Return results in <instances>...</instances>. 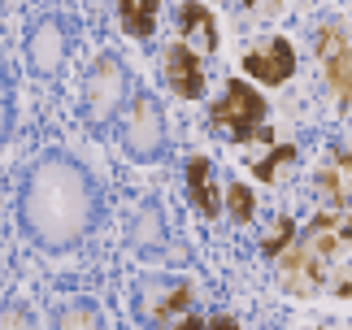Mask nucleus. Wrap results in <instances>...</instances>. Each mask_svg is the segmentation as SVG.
Masks as SVG:
<instances>
[{"mask_svg":"<svg viewBox=\"0 0 352 330\" xmlns=\"http://www.w3.org/2000/svg\"><path fill=\"white\" fill-rule=\"evenodd\" d=\"M296 70V52L287 39H265L261 48H252V52H243V74H252V78H261L270 82V87H278V82H287V74Z\"/></svg>","mask_w":352,"mask_h":330,"instance_id":"0eeeda50","label":"nucleus"},{"mask_svg":"<svg viewBox=\"0 0 352 330\" xmlns=\"http://www.w3.org/2000/svg\"><path fill=\"white\" fill-rule=\"evenodd\" d=\"M187 305H192V287H187V283H174L170 296L161 300V305H153V313H148V318H153V322H166V318H174V313H183Z\"/></svg>","mask_w":352,"mask_h":330,"instance_id":"2eb2a0df","label":"nucleus"},{"mask_svg":"<svg viewBox=\"0 0 352 330\" xmlns=\"http://www.w3.org/2000/svg\"><path fill=\"white\" fill-rule=\"evenodd\" d=\"M292 239H296V226H292V217H278V226L265 235L261 252H265V256H283V252L292 248Z\"/></svg>","mask_w":352,"mask_h":330,"instance_id":"dca6fc26","label":"nucleus"},{"mask_svg":"<svg viewBox=\"0 0 352 330\" xmlns=\"http://www.w3.org/2000/svg\"><path fill=\"white\" fill-rule=\"evenodd\" d=\"M52 330H100V318H96V309H87V305H70V309L57 313Z\"/></svg>","mask_w":352,"mask_h":330,"instance_id":"ddd939ff","label":"nucleus"},{"mask_svg":"<svg viewBox=\"0 0 352 330\" xmlns=\"http://www.w3.org/2000/svg\"><path fill=\"white\" fill-rule=\"evenodd\" d=\"M131 239H135V248H140V252H157V248H161V217H157V209H144V213H140V222H135Z\"/></svg>","mask_w":352,"mask_h":330,"instance_id":"f8f14e48","label":"nucleus"},{"mask_svg":"<svg viewBox=\"0 0 352 330\" xmlns=\"http://www.w3.org/2000/svg\"><path fill=\"white\" fill-rule=\"evenodd\" d=\"M118 13H122V26H126L135 39L153 35V26H157V5H153V0H126Z\"/></svg>","mask_w":352,"mask_h":330,"instance_id":"9b49d317","label":"nucleus"},{"mask_svg":"<svg viewBox=\"0 0 352 330\" xmlns=\"http://www.w3.org/2000/svg\"><path fill=\"white\" fill-rule=\"evenodd\" d=\"M26 61H31L35 74H57L65 61V26L61 18H39L31 26V39H26Z\"/></svg>","mask_w":352,"mask_h":330,"instance_id":"423d86ee","label":"nucleus"},{"mask_svg":"<svg viewBox=\"0 0 352 330\" xmlns=\"http://www.w3.org/2000/svg\"><path fill=\"white\" fill-rule=\"evenodd\" d=\"M261 118H265V100L243 78L226 82V96L213 104V126H226L235 135V144H248L256 135V126H261Z\"/></svg>","mask_w":352,"mask_h":330,"instance_id":"7ed1b4c3","label":"nucleus"},{"mask_svg":"<svg viewBox=\"0 0 352 330\" xmlns=\"http://www.w3.org/2000/svg\"><path fill=\"white\" fill-rule=\"evenodd\" d=\"M100 196L91 174L78 161L52 153L26 174L22 196H18V217L44 252H65L83 243L87 230L96 226Z\"/></svg>","mask_w":352,"mask_h":330,"instance_id":"f257e3e1","label":"nucleus"},{"mask_svg":"<svg viewBox=\"0 0 352 330\" xmlns=\"http://www.w3.org/2000/svg\"><path fill=\"white\" fill-rule=\"evenodd\" d=\"M187 196H192V204L205 217H218L222 213V191H218V183H213V170H209L205 157L187 161Z\"/></svg>","mask_w":352,"mask_h":330,"instance_id":"1a4fd4ad","label":"nucleus"},{"mask_svg":"<svg viewBox=\"0 0 352 330\" xmlns=\"http://www.w3.org/2000/svg\"><path fill=\"white\" fill-rule=\"evenodd\" d=\"M179 26H183L187 39H196V52H200V57L218 52V22H213V13L205 5H183L179 9Z\"/></svg>","mask_w":352,"mask_h":330,"instance_id":"9d476101","label":"nucleus"},{"mask_svg":"<svg viewBox=\"0 0 352 330\" xmlns=\"http://www.w3.org/2000/svg\"><path fill=\"white\" fill-rule=\"evenodd\" d=\"M122 96H126V65H122L118 57H100L96 65H91V74L83 82V109H87V118L96 122H109L118 118V109H122Z\"/></svg>","mask_w":352,"mask_h":330,"instance_id":"20e7f679","label":"nucleus"},{"mask_svg":"<svg viewBox=\"0 0 352 330\" xmlns=\"http://www.w3.org/2000/svg\"><path fill=\"white\" fill-rule=\"evenodd\" d=\"M166 78L183 100H196L205 91V70H200V52L192 44H170L166 52Z\"/></svg>","mask_w":352,"mask_h":330,"instance_id":"6e6552de","label":"nucleus"},{"mask_svg":"<svg viewBox=\"0 0 352 330\" xmlns=\"http://www.w3.org/2000/svg\"><path fill=\"white\" fill-rule=\"evenodd\" d=\"M226 213H231L235 222H252V213H256L252 187H243V183H231V187H226Z\"/></svg>","mask_w":352,"mask_h":330,"instance_id":"4468645a","label":"nucleus"},{"mask_svg":"<svg viewBox=\"0 0 352 330\" xmlns=\"http://www.w3.org/2000/svg\"><path fill=\"white\" fill-rule=\"evenodd\" d=\"M283 161H296V148H292V144H278L274 153H270L261 165H256V178H261V183H274V170H278Z\"/></svg>","mask_w":352,"mask_h":330,"instance_id":"a211bd4d","label":"nucleus"},{"mask_svg":"<svg viewBox=\"0 0 352 330\" xmlns=\"http://www.w3.org/2000/svg\"><path fill=\"white\" fill-rule=\"evenodd\" d=\"M322 65H327V82L331 91L340 96V104H352V39L340 31V26H318V39H314Z\"/></svg>","mask_w":352,"mask_h":330,"instance_id":"39448f33","label":"nucleus"},{"mask_svg":"<svg viewBox=\"0 0 352 330\" xmlns=\"http://www.w3.org/2000/svg\"><path fill=\"white\" fill-rule=\"evenodd\" d=\"M335 292H340V296H348V300H352V278H344L340 287H335Z\"/></svg>","mask_w":352,"mask_h":330,"instance_id":"5701e85b","label":"nucleus"},{"mask_svg":"<svg viewBox=\"0 0 352 330\" xmlns=\"http://www.w3.org/2000/svg\"><path fill=\"white\" fill-rule=\"evenodd\" d=\"M209 330H239V322L226 318V313H213V318H209Z\"/></svg>","mask_w":352,"mask_h":330,"instance_id":"412c9836","label":"nucleus"},{"mask_svg":"<svg viewBox=\"0 0 352 330\" xmlns=\"http://www.w3.org/2000/svg\"><path fill=\"white\" fill-rule=\"evenodd\" d=\"M318 183H322V191H327L331 200H344V187H340V174H335V170H322Z\"/></svg>","mask_w":352,"mask_h":330,"instance_id":"6ab92c4d","label":"nucleus"},{"mask_svg":"<svg viewBox=\"0 0 352 330\" xmlns=\"http://www.w3.org/2000/svg\"><path fill=\"white\" fill-rule=\"evenodd\" d=\"M122 144H126L131 157L153 161L166 148V122H161V104L153 96H135L126 118H122Z\"/></svg>","mask_w":352,"mask_h":330,"instance_id":"f03ea898","label":"nucleus"},{"mask_svg":"<svg viewBox=\"0 0 352 330\" xmlns=\"http://www.w3.org/2000/svg\"><path fill=\"white\" fill-rule=\"evenodd\" d=\"M9 126H13V82H9L5 61H0V144H5Z\"/></svg>","mask_w":352,"mask_h":330,"instance_id":"f3484780","label":"nucleus"},{"mask_svg":"<svg viewBox=\"0 0 352 330\" xmlns=\"http://www.w3.org/2000/svg\"><path fill=\"white\" fill-rule=\"evenodd\" d=\"M0 330H26V313H18V309H0Z\"/></svg>","mask_w":352,"mask_h":330,"instance_id":"aec40b11","label":"nucleus"},{"mask_svg":"<svg viewBox=\"0 0 352 330\" xmlns=\"http://www.w3.org/2000/svg\"><path fill=\"white\" fill-rule=\"evenodd\" d=\"M174 330H209V322H205V318H183Z\"/></svg>","mask_w":352,"mask_h":330,"instance_id":"4be33fe9","label":"nucleus"}]
</instances>
